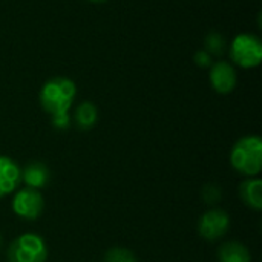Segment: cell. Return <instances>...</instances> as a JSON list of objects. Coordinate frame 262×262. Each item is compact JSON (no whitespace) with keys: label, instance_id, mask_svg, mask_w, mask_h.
Segmentation results:
<instances>
[{"label":"cell","instance_id":"1","mask_svg":"<svg viewBox=\"0 0 262 262\" xmlns=\"http://www.w3.org/2000/svg\"><path fill=\"white\" fill-rule=\"evenodd\" d=\"M75 83L66 77L48 80L40 91V104L51 117L64 115L69 112L75 100Z\"/></svg>","mask_w":262,"mask_h":262},{"label":"cell","instance_id":"2","mask_svg":"<svg viewBox=\"0 0 262 262\" xmlns=\"http://www.w3.org/2000/svg\"><path fill=\"white\" fill-rule=\"evenodd\" d=\"M232 167L246 177H256L262 170V140L259 135L239 138L230 152Z\"/></svg>","mask_w":262,"mask_h":262},{"label":"cell","instance_id":"3","mask_svg":"<svg viewBox=\"0 0 262 262\" xmlns=\"http://www.w3.org/2000/svg\"><path fill=\"white\" fill-rule=\"evenodd\" d=\"M48 247L45 239L37 233H23L8 247L9 262H46Z\"/></svg>","mask_w":262,"mask_h":262},{"label":"cell","instance_id":"4","mask_svg":"<svg viewBox=\"0 0 262 262\" xmlns=\"http://www.w3.org/2000/svg\"><path fill=\"white\" fill-rule=\"evenodd\" d=\"M232 60L241 68H255L262 61V43L256 35L239 34L230 46Z\"/></svg>","mask_w":262,"mask_h":262},{"label":"cell","instance_id":"5","mask_svg":"<svg viewBox=\"0 0 262 262\" xmlns=\"http://www.w3.org/2000/svg\"><path fill=\"white\" fill-rule=\"evenodd\" d=\"M11 207L18 218L26 221H34L41 215L45 209V200L40 190L25 187L14 195Z\"/></svg>","mask_w":262,"mask_h":262},{"label":"cell","instance_id":"6","mask_svg":"<svg viewBox=\"0 0 262 262\" xmlns=\"http://www.w3.org/2000/svg\"><path fill=\"white\" fill-rule=\"evenodd\" d=\"M230 229V216L226 210H207L198 221V233L206 241H216L223 238Z\"/></svg>","mask_w":262,"mask_h":262},{"label":"cell","instance_id":"7","mask_svg":"<svg viewBox=\"0 0 262 262\" xmlns=\"http://www.w3.org/2000/svg\"><path fill=\"white\" fill-rule=\"evenodd\" d=\"M209 78H210L212 88L218 94H230L235 89L236 83H238L236 71L227 61L215 63L212 66V69H210Z\"/></svg>","mask_w":262,"mask_h":262},{"label":"cell","instance_id":"8","mask_svg":"<svg viewBox=\"0 0 262 262\" xmlns=\"http://www.w3.org/2000/svg\"><path fill=\"white\" fill-rule=\"evenodd\" d=\"M21 181V169L18 164L5 155H0V198L12 193Z\"/></svg>","mask_w":262,"mask_h":262},{"label":"cell","instance_id":"9","mask_svg":"<svg viewBox=\"0 0 262 262\" xmlns=\"http://www.w3.org/2000/svg\"><path fill=\"white\" fill-rule=\"evenodd\" d=\"M21 181L26 184V187L40 190L49 184L51 170L41 161H31L21 170Z\"/></svg>","mask_w":262,"mask_h":262},{"label":"cell","instance_id":"10","mask_svg":"<svg viewBox=\"0 0 262 262\" xmlns=\"http://www.w3.org/2000/svg\"><path fill=\"white\" fill-rule=\"evenodd\" d=\"M239 196L243 203L252 210H262V181L259 178H247L239 186Z\"/></svg>","mask_w":262,"mask_h":262},{"label":"cell","instance_id":"11","mask_svg":"<svg viewBox=\"0 0 262 262\" xmlns=\"http://www.w3.org/2000/svg\"><path fill=\"white\" fill-rule=\"evenodd\" d=\"M218 261L220 262H252L250 250L238 241L224 243L218 249Z\"/></svg>","mask_w":262,"mask_h":262},{"label":"cell","instance_id":"12","mask_svg":"<svg viewBox=\"0 0 262 262\" xmlns=\"http://www.w3.org/2000/svg\"><path fill=\"white\" fill-rule=\"evenodd\" d=\"M98 120L97 106L91 101H83L74 114V123L80 130H91Z\"/></svg>","mask_w":262,"mask_h":262},{"label":"cell","instance_id":"13","mask_svg":"<svg viewBox=\"0 0 262 262\" xmlns=\"http://www.w3.org/2000/svg\"><path fill=\"white\" fill-rule=\"evenodd\" d=\"M104 262H138L137 256L124 247H112L106 252Z\"/></svg>","mask_w":262,"mask_h":262},{"label":"cell","instance_id":"14","mask_svg":"<svg viewBox=\"0 0 262 262\" xmlns=\"http://www.w3.org/2000/svg\"><path fill=\"white\" fill-rule=\"evenodd\" d=\"M206 48L212 54H216V55L223 54V51H224V38H223V35L218 34V32L209 34L207 38H206Z\"/></svg>","mask_w":262,"mask_h":262},{"label":"cell","instance_id":"15","mask_svg":"<svg viewBox=\"0 0 262 262\" xmlns=\"http://www.w3.org/2000/svg\"><path fill=\"white\" fill-rule=\"evenodd\" d=\"M221 187L216 186V184H207L203 192H201V196L203 200L207 203V204H215L221 200Z\"/></svg>","mask_w":262,"mask_h":262},{"label":"cell","instance_id":"16","mask_svg":"<svg viewBox=\"0 0 262 262\" xmlns=\"http://www.w3.org/2000/svg\"><path fill=\"white\" fill-rule=\"evenodd\" d=\"M51 123H52V126H54L55 129H58V130H66V129H69V126H71V117H69V114L51 117Z\"/></svg>","mask_w":262,"mask_h":262},{"label":"cell","instance_id":"17","mask_svg":"<svg viewBox=\"0 0 262 262\" xmlns=\"http://www.w3.org/2000/svg\"><path fill=\"white\" fill-rule=\"evenodd\" d=\"M195 63H196L198 66H201V68L209 66V64L212 63V60H210V54H209V52H206V51H198V52L195 54Z\"/></svg>","mask_w":262,"mask_h":262},{"label":"cell","instance_id":"18","mask_svg":"<svg viewBox=\"0 0 262 262\" xmlns=\"http://www.w3.org/2000/svg\"><path fill=\"white\" fill-rule=\"evenodd\" d=\"M89 2H92V3H104L107 0H89Z\"/></svg>","mask_w":262,"mask_h":262},{"label":"cell","instance_id":"19","mask_svg":"<svg viewBox=\"0 0 262 262\" xmlns=\"http://www.w3.org/2000/svg\"><path fill=\"white\" fill-rule=\"evenodd\" d=\"M2 246H3V236L0 235V249H2Z\"/></svg>","mask_w":262,"mask_h":262}]
</instances>
